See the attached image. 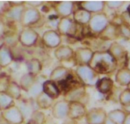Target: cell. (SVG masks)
Masks as SVG:
<instances>
[{"label": "cell", "instance_id": "1", "mask_svg": "<svg viewBox=\"0 0 130 124\" xmlns=\"http://www.w3.org/2000/svg\"><path fill=\"white\" fill-rule=\"evenodd\" d=\"M118 62L107 50L94 51L88 65L99 75H109L115 72Z\"/></svg>", "mask_w": 130, "mask_h": 124}, {"label": "cell", "instance_id": "2", "mask_svg": "<svg viewBox=\"0 0 130 124\" xmlns=\"http://www.w3.org/2000/svg\"><path fill=\"white\" fill-rule=\"evenodd\" d=\"M75 73L80 82L85 86H95L100 78L99 75L89 65L76 67Z\"/></svg>", "mask_w": 130, "mask_h": 124}, {"label": "cell", "instance_id": "3", "mask_svg": "<svg viewBox=\"0 0 130 124\" xmlns=\"http://www.w3.org/2000/svg\"><path fill=\"white\" fill-rule=\"evenodd\" d=\"M78 25L74 22L72 18L65 17L60 18L57 22V30L61 35L77 37L78 35L79 27Z\"/></svg>", "mask_w": 130, "mask_h": 124}, {"label": "cell", "instance_id": "4", "mask_svg": "<svg viewBox=\"0 0 130 124\" xmlns=\"http://www.w3.org/2000/svg\"><path fill=\"white\" fill-rule=\"evenodd\" d=\"M110 23L107 15L104 12L92 14L88 24V27L92 35H97L101 33Z\"/></svg>", "mask_w": 130, "mask_h": 124}, {"label": "cell", "instance_id": "5", "mask_svg": "<svg viewBox=\"0 0 130 124\" xmlns=\"http://www.w3.org/2000/svg\"><path fill=\"white\" fill-rule=\"evenodd\" d=\"M41 19V14L38 8L32 7L25 8L22 14L20 23L24 27H31L38 24Z\"/></svg>", "mask_w": 130, "mask_h": 124}, {"label": "cell", "instance_id": "6", "mask_svg": "<svg viewBox=\"0 0 130 124\" xmlns=\"http://www.w3.org/2000/svg\"><path fill=\"white\" fill-rule=\"evenodd\" d=\"M94 51L89 47H79L74 51L73 60L76 67L88 65Z\"/></svg>", "mask_w": 130, "mask_h": 124}, {"label": "cell", "instance_id": "7", "mask_svg": "<svg viewBox=\"0 0 130 124\" xmlns=\"http://www.w3.org/2000/svg\"><path fill=\"white\" fill-rule=\"evenodd\" d=\"M85 118L88 124H104L107 113L102 108H93L87 111Z\"/></svg>", "mask_w": 130, "mask_h": 124}, {"label": "cell", "instance_id": "8", "mask_svg": "<svg viewBox=\"0 0 130 124\" xmlns=\"http://www.w3.org/2000/svg\"><path fill=\"white\" fill-rule=\"evenodd\" d=\"M41 39L44 45L51 49H56L60 46L62 43L61 35L57 30L53 29L44 32L42 35Z\"/></svg>", "mask_w": 130, "mask_h": 124}, {"label": "cell", "instance_id": "9", "mask_svg": "<svg viewBox=\"0 0 130 124\" xmlns=\"http://www.w3.org/2000/svg\"><path fill=\"white\" fill-rule=\"evenodd\" d=\"M39 38V34L32 27L23 29L19 35V41L24 46L30 48L36 44Z\"/></svg>", "mask_w": 130, "mask_h": 124}, {"label": "cell", "instance_id": "10", "mask_svg": "<svg viewBox=\"0 0 130 124\" xmlns=\"http://www.w3.org/2000/svg\"><path fill=\"white\" fill-rule=\"evenodd\" d=\"M69 118L73 120H77L85 117L87 113L86 106L84 103L77 101L69 102Z\"/></svg>", "mask_w": 130, "mask_h": 124}, {"label": "cell", "instance_id": "11", "mask_svg": "<svg viewBox=\"0 0 130 124\" xmlns=\"http://www.w3.org/2000/svg\"><path fill=\"white\" fill-rule=\"evenodd\" d=\"M57 15L60 18L70 17L73 13L74 9V3L72 1H58L52 5Z\"/></svg>", "mask_w": 130, "mask_h": 124}, {"label": "cell", "instance_id": "12", "mask_svg": "<svg viewBox=\"0 0 130 124\" xmlns=\"http://www.w3.org/2000/svg\"><path fill=\"white\" fill-rule=\"evenodd\" d=\"M86 92L84 85L76 86L63 95L64 100L68 102L77 101L83 102V100L86 97Z\"/></svg>", "mask_w": 130, "mask_h": 124}, {"label": "cell", "instance_id": "13", "mask_svg": "<svg viewBox=\"0 0 130 124\" xmlns=\"http://www.w3.org/2000/svg\"><path fill=\"white\" fill-rule=\"evenodd\" d=\"M69 102L66 100L56 102L52 108V114L56 119H63L68 116Z\"/></svg>", "mask_w": 130, "mask_h": 124}, {"label": "cell", "instance_id": "14", "mask_svg": "<svg viewBox=\"0 0 130 124\" xmlns=\"http://www.w3.org/2000/svg\"><path fill=\"white\" fill-rule=\"evenodd\" d=\"M74 51L71 46L60 45L54 51V56L59 61H69L73 59Z\"/></svg>", "mask_w": 130, "mask_h": 124}, {"label": "cell", "instance_id": "15", "mask_svg": "<svg viewBox=\"0 0 130 124\" xmlns=\"http://www.w3.org/2000/svg\"><path fill=\"white\" fill-rule=\"evenodd\" d=\"M119 25H116L110 22L107 27L98 35V37L105 41H114L119 36Z\"/></svg>", "mask_w": 130, "mask_h": 124}, {"label": "cell", "instance_id": "16", "mask_svg": "<svg viewBox=\"0 0 130 124\" xmlns=\"http://www.w3.org/2000/svg\"><path fill=\"white\" fill-rule=\"evenodd\" d=\"M79 5L77 6L81 8L87 10L91 14L98 13L104 12V10L105 8V1H81L78 2Z\"/></svg>", "mask_w": 130, "mask_h": 124}, {"label": "cell", "instance_id": "17", "mask_svg": "<svg viewBox=\"0 0 130 124\" xmlns=\"http://www.w3.org/2000/svg\"><path fill=\"white\" fill-rule=\"evenodd\" d=\"M92 14L81 8L77 7L75 9L72 13V19L75 22L81 26L88 25Z\"/></svg>", "mask_w": 130, "mask_h": 124}, {"label": "cell", "instance_id": "18", "mask_svg": "<svg viewBox=\"0 0 130 124\" xmlns=\"http://www.w3.org/2000/svg\"><path fill=\"white\" fill-rule=\"evenodd\" d=\"M107 51L112 56L113 58L116 59L118 63L119 61H122L123 59H126L127 52L125 48L121 44L117 42H112Z\"/></svg>", "mask_w": 130, "mask_h": 124}, {"label": "cell", "instance_id": "19", "mask_svg": "<svg viewBox=\"0 0 130 124\" xmlns=\"http://www.w3.org/2000/svg\"><path fill=\"white\" fill-rule=\"evenodd\" d=\"M43 92L53 100L58 98L61 94L57 84L50 79L44 81L43 83Z\"/></svg>", "mask_w": 130, "mask_h": 124}, {"label": "cell", "instance_id": "20", "mask_svg": "<svg viewBox=\"0 0 130 124\" xmlns=\"http://www.w3.org/2000/svg\"><path fill=\"white\" fill-rule=\"evenodd\" d=\"M96 90L102 94H108L110 93L114 87V81L112 78L104 77L99 78L95 85Z\"/></svg>", "mask_w": 130, "mask_h": 124}, {"label": "cell", "instance_id": "21", "mask_svg": "<svg viewBox=\"0 0 130 124\" xmlns=\"http://www.w3.org/2000/svg\"><path fill=\"white\" fill-rule=\"evenodd\" d=\"M70 74V70L64 66H58L55 67L50 74L49 79L57 82L67 78Z\"/></svg>", "mask_w": 130, "mask_h": 124}, {"label": "cell", "instance_id": "22", "mask_svg": "<svg viewBox=\"0 0 130 124\" xmlns=\"http://www.w3.org/2000/svg\"><path fill=\"white\" fill-rule=\"evenodd\" d=\"M115 80L120 86H128L130 84V70L127 67L119 69L116 74Z\"/></svg>", "mask_w": 130, "mask_h": 124}, {"label": "cell", "instance_id": "23", "mask_svg": "<svg viewBox=\"0 0 130 124\" xmlns=\"http://www.w3.org/2000/svg\"><path fill=\"white\" fill-rule=\"evenodd\" d=\"M53 99L44 93L41 92L36 97V104L37 106L42 110H48L53 106Z\"/></svg>", "mask_w": 130, "mask_h": 124}, {"label": "cell", "instance_id": "24", "mask_svg": "<svg viewBox=\"0 0 130 124\" xmlns=\"http://www.w3.org/2000/svg\"><path fill=\"white\" fill-rule=\"evenodd\" d=\"M36 82V76L27 72L20 79V87L25 92H28Z\"/></svg>", "mask_w": 130, "mask_h": 124}, {"label": "cell", "instance_id": "25", "mask_svg": "<svg viewBox=\"0 0 130 124\" xmlns=\"http://www.w3.org/2000/svg\"><path fill=\"white\" fill-rule=\"evenodd\" d=\"M126 114L123 110L115 109L107 113V118L115 124H123Z\"/></svg>", "mask_w": 130, "mask_h": 124}, {"label": "cell", "instance_id": "26", "mask_svg": "<svg viewBox=\"0 0 130 124\" xmlns=\"http://www.w3.org/2000/svg\"><path fill=\"white\" fill-rule=\"evenodd\" d=\"M26 66L28 73H31L35 76L38 75L41 72L42 67H43L40 60L34 58L27 61Z\"/></svg>", "mask_w": 130, "mask_h": 124}, {"label": "cell", "instance_id": "27", "mask_svg": "<svg viewBox=\"0 0 130 124\" xmlns=\"http://www.w3.org/2000/svg\"><path fill=\"white\" fill-rule=\"evenodd\" d=\"M8 119L15 124H20L24 121V114L17 107H13L8 113Z\"/></svg>", "mask_w": 130, "mask_h": 124}, {"label": "cell", "instance_id": "28", "mask_svg": "<svg viewBox=\"0 0 130 124\" xmlns=\"http://www.w3.org/2000/svg\"><path fill=\"white\" fill-rule=\"evenodd\" d=\"M30 120L37 124H44L45 121V115L41 111L35 110L30 115Z\"/></svg>", "mask_w": 130, "mask_h": 124}, {"label": "cell", "instance_id": "29", "mask_svg": "<svg viewBox=\"0 0 130 124\" xmlns=\"http://www.w3.org/2000/svg\"><path fill=\"white\" fill-rule=\"evenodd\" d=\"M119 101L122 106L130 105V89H126L121 92L119 96Z\"/></svg>", "mask_w": 130, "mask_h": 124}, {"label": "cell", "instance_id": "30", "mask_svg": "<svg viewBox=\"0 0 130 124\" xmlns=\"http://www.w3.org/2000/svg\"><path fill=\"white\" fill-rule=\"evenodd\" d=\"M42 92H43V84H41L39 82H36L28 92L30 96H35L36 97Z\"/></svg>", "mask_w": 130, "mask_h": 124}, {"label": "cell", "instance_id": "31", "mask_svg": "<svg viewBox=\"0 0 130 124\" xmlns=\"http://www.w3.org/2000/svg\"><path fill=\"white\" fill-rule=\"evenodd\" d=\"M119 28V36H121L125 39H129L130 38V29L129 27L124 24H121L118 26Z\"/></svg>", "mask_w": 130, "mask_h": 124}, {"label": "cell", "instance_id": "32", "mask_svg": "<svg viewBox=\"0 0 130 124\" xmlns=\"http://www.w3.org/2000/svg\"><path fill=\"white\" fill-rule=\"evenodd\" d=\"M105 6L110 10H117L123 6L124 5V1H105Z\"/></svg>", "mask_w": 130, "mask_h": 124}, {"label": "cell", "instance_id": "33", "mask_svg": "<svg viewBox=\"0 0 130 124\" xmlns=\"http://www.w3.org/2000/svg\"><path fill=\"white\" fill-rule=\"evenodd\" d=\"M25 3H27L29 7L35 8H38V7L41 6L42 4L43 3V1H27L25 2Z\"/></svg>", "mask_w": 130, "mask_h": 124}, {"label": "cell", "instance_id": "34", "mask_svg": "<svg viewBox=\"0 0 130 124\" xmlns=\"http://www.w3.org/2000/svg\"><path fill=\"white\" fill-rule=\"evenodd\" d=\"M62 124H77V123L76 120H71V119H69V120H66V121H63Z\"/></svg>", "mask_w": 130, "mask_h": 124}, {"label": "cell", "instance_id": "35", "mask_svg": "<svg viewBox=\"0 0 130 124\" xmlns=\"http://www.w3.org/2000/svg\"><path fill=\"white\" fill-rule=\"evenodd\" d=\"M123 124H130V114L126 115Z\"/></svg>", "mask_w": 130, "mask_h": 124}, {"label": "cell", "instance_id": "36", "mask_svg": "<svg viewBox=\"0 0 130 124\" xmlns=\"http://www.w3.org/2000/svg\"><path fill=\"white\" fill-rule=\"evenodd\" d=\"M104 124H115L114 123V122H112V121H111V120H109V118H107V120H105V123H104Z\"/></svg>", "mask_w": 130, "mask_h": 124}, {"label": "cell", "instance_id": "37", "mask_svg": "<svg viewBox=\"0 0 130 124\" xmlns=\"http://www.w3.org/2000/svg\"><path fill=\"white\" fill-rule=\"evenodd\" d=\"M127 65H128V66H127V68H128V69L130 70V58L128 59V61H127Z\"/></svg>", "mask_w": 130, "mask_h": 124}, {"label": "cell", "instance_id": "38", "mask_svg": "<svg viewBox=\"0 0 130 124\" xmlns=\"http://www.w3.org/2000/svg\"><path fill=\"white\" fill-rule=\"evenodd\" d=\"M27 124H37V123H36L34 122V121H33L32 120H31L30 119V120H29V121H28L27 123Z\"/></svg>", "mask_w": 130, "mask_h": 124}, {"label": "cell", "instance_id": "39", "mask_svg": "<svg viewBox=\"0 0 130 124\" xmlns=\"http://www.w3.org/2000/svg\"><path fill=\"white\" fill-rule=\"evenodd\" d=\"M127 12L128 13V14L130 15V5H129V6H128V8H127Z\"/></svg>", "mask_w": 130, "mask_h": 124}]
</instances>
